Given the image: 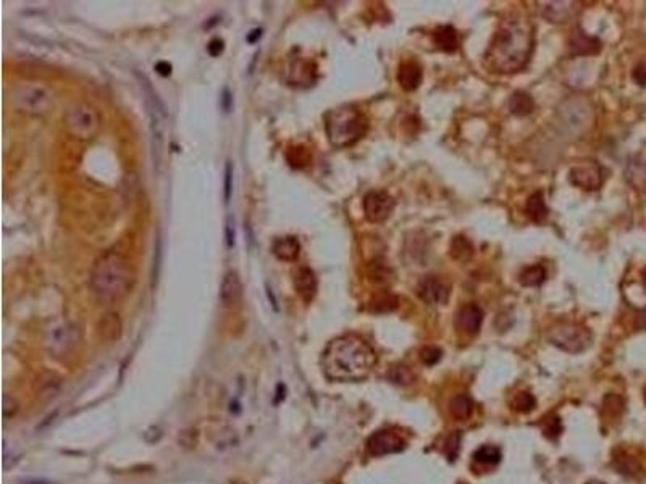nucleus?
Masks as SVG:
<instances>
[{
  "label": "nucleus",
  "mask_w": 646,
  "mask_h": 484,
  "mask_svg": "<svg viewBox=\"0 0 646 484\" xmlns=\"http://www.w3.org/2000/svg\"><path fill=\"white\" fill-rule=\"evenodd\" d=\"M535 47V26L527 16L512 15L501 21L486 49L483 62L488 70L511 75L524 70Z\"/></svg>",
  "instance_id": "nucleus-1"
},
{
  "label": "nucleus",
  "mask_w": 646,
  "mask_h": 484,
  "mask_svg": "<svg viewBox=\"0 0 646 484\" xmlns=\"http://www.w3.org/2000/svg\"><path fill=\"white\" fill-rule=\"evenodd\" d=\"M367 275L370 278V281H374L376 284H385L388 283L393 276V271L390 270V266L381 260H374L367 268Z\"/></svg>",
  "instance_id": "nucleus-29"
},
{
  "label": "nucleus",
  "mask_w": 646,
  "mask_h": 484,
  "mask_svg": "<svg viewBox=\"0 0 646 484\" xmlns=\"http://www.w3.org/2000/svg\"><path fill=\"white\" fill-rule=\"evenodd\" d=\"M416 294L425 304L429 305H444L449 301L451 288L444 279L438 276H424L416 288Z\"/></svg>",
  "instance_id": "nucleus-12"
},
{
  "label": "nucleus",
  "mask_w": 646,
  "mask_h": 484,
  "mask_svg": "<svg viewBox=\"0 0 646 484\" xmlns=\"http://www.w3.org/2000/svg\"><path fill=\"white\" fill-rule=\"evenodd\" d=\"M398 305H399L398 297L393 296V294H381V296L375 297V301L372 302V310L383 314V311L396 310L398 309Z\"/></svg>",
  "instance_id": "nucleus-31"
},
{
  "label": "nucleus",
  "mask_w": 646,
  "mask_h": 484,
  "mask_svg": "<svg viewBox=\"0 0 646 484\" xmlns=\"http://www.w3.org/2000/svg\"><path fill=\"white\" fill-rule=\"evenodd\" d=\"M272 252L281 262H294L301 252V244L294 236L276 238L272 244Z\"/></svg>",
  "instance_id": "nucleus-18"
},
{
  "label": "nucleus",
  "mask_w": 646,
  "mask_h": 484,
  "mask_svg": "<svg viewBox=\"0 0 646 484\" xmlns=\"http://www.w3.org/2000/svg\"><path fill=\"white\" fill-rule=\"evenodd\" d=\"M97 333L99 336L106 341H115V339L120 337L121 334V323L118 315L108 314L106 316H102V320L99 321L97 324Z\"/></svg>",
  "instance_id": "nucleus-23"
},
{
  "label": "nucleus",
  "mask_w": 646,
  "mask_h": 484,
  "mask_svg": "<svg viewBox=\"0 0 646 484\" xmlns=\"http://www.w3.org/2000/svg\"><path fill=\"white\" fill-rule=\"evenodd\" d=\"M390 378L393 379L394 383H399V384H407V383H411L412 379H414V374H412L411 370L407 368V366L398 365V366H394V368H391V372H390Z\"/></svg>",
  "instance_id": "nucleus-32"
},
{
  "label": "nucleus",
  "mask_w": 646,
  "mask_h": 484,
  "mask_svg": "<svg viewBox=\"0 0 646 484\" xmlns=\"http://www.w3.org/2000/svg\"><path fill=\"white\" fill-rule=\"evenodd\" d=\"M136 273L131 262L120 252L108 251L94 262L89 284L95 297L106 304L121 301L134 286Z\"/></svg>",
  "instance_id": "nucleus-3"
},
{
  "label": "nucleus",
  "mask_w": 646,
  "mask_h": 484,
  "mask_svg": "<svg viewBox=\"0 0 646 484\" xmlns=\"http://www.w3.org/2000/svg\"><path fill=\"white\" fill-rule=\"evenodd\" d=\"M501 450L496 446H481L480 449L474 452V462L481 465H498L501 462Z\"/></svg>",
  "instance_id": "nucleus-28"
},
{
  "label": "nucleus",
  "mask_w": 646,
  "mask_h": 484,
  "mask_svg": "<svg viewBox=\"0 0 646 484\" xmlns=\"http://www.w3.org/2000/svg\"><path fill=\"white\" fill-rule=\"evenodd\" d=\"M368 120L356 105H341L325 115V131L333 147H351L366 136Z\"/></svg>",
  "instance_id": "nucleus-4"
},
{
  "label": "nucleus",
  "mask_w": 646,
  "mask_h": 484,
  "mask_svg": "<svg viewBox=\"0 0 646 484\" xmlns=\"http://www.w3.org/2000/svg\"><path fill=\"white\" fill-rule=\"evenodd\" d=\"M509 110L516 116H527L535 110V101L524 90H516L509 99Z\"/></svg>",
  "instance_id": "nucleus-22"
},
{
  "label": "nucleus",
  "mask_w": 646,
  "mask_h": 484,
  "mask_svg": "<svg viewBox=\"0 0 646 484\" xmlns=\"http://www.w3.org/2000/svg\"><path fill=\"white\" fill-rule=\"evenodd\" d=\"M614 467H616L619 473L625 474V476H638L641 473V465L638 460L624 450L614 457Z\"/></svg>",
  "instance_id": "nucleus-25"
},
{
  "label": "nucleus",
  "mask_w": 646,
  "mask_h": 484,
  "mask_svg": "<svg viewBox=\"0 0 646 484\" xmlns=\"http://www.w3.org/2000/svg\"><path fill=\"white\" fill-rule=\"evenodd\" d=\"M546 276H548V273H546L545 266L530 265L525 266V268L521 271V275H518V283L525 288H536L541 286V284L546 281Z\"/></svg>",
  "instance_id": "nucleus-24"
},
{
  "label": "nucleus",
  "mask_w": 646,
  "mask_h": 484,
  "mask_svg": "<svg viewBox=\"0 0 646 484\" xmlns=\"http://www.w3.org/2000/svg\"><path fill=\"white\" fill-rule=\"evenodd\" d=\"M433 38V42L438 45L440 51L453 53L459 49V34L456 28H453L451 25H444V26H438L431 34Z\"/></svg>",
  "instance_id": "nucleus-20"
},
{
  "label": "nucleus",
  "mask_w": 646,
  "mask_h": 484,
  "mask_svg": "<svg viewBox=\"0 0 646 484\" xmlns=\"http://www.w3.org/2000/svg\"><path fill=\"white\" fill-rule=\"evenodd\" d=\"M545 420H546L545 428H543L545 436L549 437V440H556L559 434H561V422H559L558 417L545 418Z\"/></svg>",
  "instance_id": "nucleus-35"
},
{
  "label": "nucleus",
  "mask_w": 646,
  "mask_h": 484,
  "mask_svg": "<svg viewBox=\"0 0 646 484\" xmlns=\"http://www.w3.org/2000/svg\"><path fill=\"white\" fill-rule=\"evenodd\" d=\"M406 440L399 431L396 429H380L372 434L367 441V452L370 455L380 457V455H388V454H396V452H401L406 449Z\"/></svg>",
  "instance_id": "nucleus-10"
},
{
  "label": "nucleus",
  "mask_w": 646,
  "mask_h": 484,
  "mask_svg": "<svg viewBox=\"0 0 646 484\" xmlns=\"http://www.w3.org/2000/svg\"><path fill=\"white\" fill-rule=\"evenodd\" d=\"M535 405H536L535 397L527 391L517 392V394L514 396L512 400H511L512 410L521 411V413H529V411H531L535 409Z\"/></svg>",
  "instance_id": "nucleus-30"
},
{
  "label": "nucleus",
  "mask_w": 646,
  "mask_h": 484,
  "mask_svg": "<svg viewBox=\"0 0 646 484\" xmlns=\"http://www.w3.org/2000/svg\"><path fill=\"white\" fill-rule=\"evenodd\" d=\"M81 329L70 320H56L49 324L44 333V347L56 359L67 357L78 346Z\"/></svg>",
  "instance_id": "nucleus-6"
},
{
  "label": "nucleus",
  "mask_w": 646,
  "mask_h": 484,
  "mask_svg": "<svg viewBox=\"0 0 646 484\" xmlns=\"http://www.w3.org/2000/svg\"><path fill=\"white\" fill-rule=\"evenodd\" d=\"M231 221H228V225H226V231H228V246L231 247L235 244V229L231 228Z\"/></svg>",
  "instance_id": "nucleus-42"
},
{
  "label": "nucleus",
  "mask_w": 646,
  "mask_h": 484,
  "mask_svg": "<svg viewBox=\"0 0 646 484\" xmlns=\"http://www.w3.org/2000/svg\"><path fill=\"white\" fill-rule=\"evenodd\" d=\"M18 410V404L16 400L10 396H3V417L10 418L12 415H15Z\"/></svg>",
  "instance_id": "nucleus-39"
},
{
  "label": "nucleus",
  "mask_w": 646,
  "mask_h": 484,
  "mask_svg": "<svg viewBox=\"0 0 646 484\" xmlns=\"http://www.w3.org/2000/svg\"><path fill=\"white\" fill-rule=\"evenodd\" d=\"M632 78L641 88H646V62H640L632 71Z\"/></svg>",
  "instance_id": "nucleus-37"
},
{
  "label": "nucleus",
  "mask_w": 646,
  "mask_h": 484,
  "mask_svg": "<svg viewBox=\"0 0 646 484\" xmlns=\"http://www.w3.org/2000/svg\"><path fill=\"white\" fill-rule=\"evenodd\" d=\"M483 323V310L477 304H466L457 310L454 324L461 333L477 334Z\"/></svg>",
  "instance_id": "nucleus-13"
},
{
  "label": "nucleus",
  "mask_w": 646,
  "mask_h": 484,
  "mask_svg": "<svg viewBox=\"0 0 646 484\" xmlns=\"http://www.w3.org/2000/svg\"><path fill=\"white\" fill-rule=\"evenodd\" d=\"M261 36H262V29H254L252 34L248 36V40H249V42L254 44L257 39H261Z\"/></svg>",
  "instance_id": "nucleus-44"
},
{
  "label": "nucleus",
  "mask_w": 646,
  "mask_h": 484,
  "mask_svg": "<svg viewBox=\"0 0 646 484\" xmlns=\"http://www.w3.org/2000/svg\"><path fill=\"white\" fill-rule=\"evenodd\" d=\"M317 276L309 266H301L294 271V289L304 302L311 304L317 296Z\"/></svg>",
  "instance_id": "nucleus-16"
},
{
  "label": "nucleus",
  "mask_w": 646,
  "mask_h": 484,
  "mask_svg": "<svg viewBox=\"0 0 646 484\" xmlns=\"http://www.w3.org/2000/svg\"><path fill=\"white\" fill-rule=\"evenodd\" d=\"M569 181L584 191H598L604 183V170L595 160L579 162L569 171Z\"/></svg>",
  "instance_id": "nucleus-9"
},
{
  "label": "nucleus",
  "mask_w": 646,
  "mask_h": 484,
  "mask_svg": "<svg viewBox=\"0 0 646 484\" xmlns=\"http://www.w3.org/2000/svg\"><path fill=\"white\" fill-rule=\"evenodd\" d=\"M376 365V354L366 339L344 334L328 342L322 354V368L331 381L356 383L370 377Z\"/></svg>",
  "instance_id": "nucleus-2"
},
{
  "label": "nucleus",
  "mask_w": 646,
  "mask_h": 484,
  "mask_svg": "<svg viewBox=\"0 0 646 484\" xmlns=\"http://www.w3.org/2000/svg\"><path fill=\"white\" fill-rule=\"evenodd\" d=\"M422 66L420 63L416 60H406L399 65L398 70V83L401 84V88L407 92H412L416 90L418 86L422 83Z\"/></svg>",
  "instance_id": "nucleus-17"
},
{
  "label": "nucleus",
  "mask_w": 646,
  "mask_h": 484,
  "mask_svg": "<svg viewBox=\"0 0 646 484\" xmlns=\"http://www.w3.org/2000/svg\"><path fill=\"white\" fill-rule=\"evenodd\" d=\"M162 264V239L157 238L156 253H154V266H152V284H157L158 275H160Z\"/></svg>",
  "instance_id": "nucleus-36"
},
{
  "label": "nucleus",
  "mask_w": 646,
  "mask_h": 484,
  "mask_svg": "<svg viewBox=\"0 0 646 484\" xmlns=\"http://www.w3.org/2000/svg\"><path fill=\"white\" fill-rule=\"evenodd\" d=\"M394 209V199L386 191H370L363 197V215L370 223H383Z\"/></svg>",
  "instance_id": "nucleus-11"
},
{
  "label": "nucleus",
  "mask_w": 646,
  "mask_h": 484,
  "mask_svg": "<svg viewBox=\"0 0 646 484\" xmlns=\"http://www.w3.org/2000/svg\"><path fill=\"white\" fill-rule=\"evenodd\" d=\"M640 327L641 328L646 327V310L641 311V315H640Z\"/></svg>",
  "instance_id": "nucleus-45"
},
{
  "label": "nucleus",
  "mask_w": 646,
  "mask_h": 484,
  "mask_svg": "<svg viewBox=\"0 0 646 484\" xmlns=\"http://www.w3.org/2000/svg\"><path fill=\"white\" fill-rule=\"evenodd\" d=\"M461 484H464V483H461Z\"/></svg>",
  "instance_id": "nucleus-48"
},
{
  "label": "nucleus",
  "mask_w": 646,
  "mask_h": 484,
  "mask_svg": "<svg viewBox=\"0 0 646 484\" xmlns=\"http://www.w3.org/2000/svg\"><path fill=\"white\" fill-rule=\"evenodd\" d=\"M267 292H268V297H270V301H272V304H273V307H275V309H276V301H275V297H273V292L270 291V289H268V291H267Z\"/></svg>",
  "instance_id": "nucleus-46"
},
{
  "label": "nucleus",
  "mask_w": 646,
  "mask_h": 484,
  "mask_svg": "<svg viewBox=\"0 0 646 484\" xmlns=\"http://www.w3.org/2000/svg\"><path fill=\"white\" fill-rule=\"evenodd\" d=\"M543 5V16L553 23H566L579 10L577 2H546Z\"/></svg>",
  "instance_id": "nucleus-19"
},
{
  "label": "nucleus",
  "mask_w": 646,
  "mask_h": 484,
  "mask_svg": "<svg viewBox=\"0 0 646 484\" xmlns=\"http://www.w3.org/2000/svg\"><path fill=\"white\" fill-rule=\"evenodd\" d=\"M525 214L529 218L534 221L536 225H543L548 220L549 210L548 205L545 202V196L541 191H536L531 194L529 197V201L525 203Z\"/></svg>",
  "instance_id": "nucleus-21"
},
{
  "label": "nucleus",
  "mask_w": 646,
  "mask_h": 484,
  "mask_svg": "<svg viewBox=\"0 0 646 484\" xmlns=\"http://www.w3.org/2000/svg\"><path fill=\"white\" fill-rule=\"evenodd\" d=\"M233 192V165L226 164L225 168V202H230Z\"/></svg>",
  "instance_id": "nucleus-38"
},
{
  "label": "nucleus",
  "mask_w": 646,
  "mask_h": 484,
  "mask_svg": "<svg viewBox=\"0 0 646 484\" xmlns=\"http://www.w3.org/2000/svg\"><path fill=\"white\" fill-rule=\"evenodd\" d=\"M569 51L574 57L596 55L601 51V40L588 36L582 28H575L574 33L571 34V39H569Z\"/></svg>",
  "instance_id": "nucleus-14"
},
{
  "label": "nucleus",
  "mask_w": 646,
  "mask_h": 484,
  "mask_svg": "<svg viewBox=\"0 0 646 484\" xmlns=\"http://www.w3.org/2000/svg\"><path fill=\"white\" fill-rule=\"evenodd\" d=\"M449 252H451V257L454 260L466 264V262H468L472 257H474V246H472V242L468 241L467 238H464L459 234V236L453 238Z\"/></svg>",
  "instance_id": "nucleus-26"
},
{
  "label": "nucleus",
  "mask_w": 646,
  "mask_h": 484,
  "mask_svg": "<svg viewBox=\"0 0 646 484\" xmlns=\"http://www.w3.org/2000/svg\"><path fill=\"white\" fill-rule=\"evenodd\" d=\"M459 444H461V436L457 433L451 434V436L446 440V446H444V454L448 455L449 460H454L459 454Z\"/></svg>",
  "instance_id": "nucleus-34"
},
{
  "label": "nucleus",
  "mask_w": 646,
  "mask_h": 484,
  "mask_svg": "<svg viewBox=\"0 0 646 484\" xmlns=\"http://www.w3.org/2000/svg\"><path fill=\"white\" fill-rule=\"evenodd\" d=\"M548 339L559 349L571 352V354H580L588 349L591 342L588 329L572 321H559L554 324L548 331Z\"/></svg>",
  "instance_id": "nucleus-8"
},
{
  "label": "nucleus",
  "mask_w": 646,
  "mask_h": 484,
  "mask_svg": "<svg viewBox=\"0 0 646 484\" xmlns=\"http://www.w3.org/2000/svg\"><path fill=\"white\" fill-rule=\"evenodd\" d=\"M65 126L73 138L88 141L101 129V115L89 103L76 102L65 113Z\"/></svg>",
  "instance_id": "nucleus-7"
},
{
  "label": "nucleus",
  "mask_w": 646,
  "mask_h": 484,
  "mask_svg": "<svg viewBox=\"0 0 646 484\" xmlns=\"http://www.w3.org/2000/svg\"><path fill=\"white\" fill-rule=\"evenodd\" d=\"M449 410H451V415L457 420H467L474 411V402L468 396H456L449 404Z\"/></svg>",
  "instance_id": "nucleus-27"
},
{
  "label": "nucleus",
  "mask_w": 646,
  "mask_h": 484,
  "mask_svg": "<svg viewBox=\"0 0 646 484\" xmlns=\"http://www.w3.org/2000/svg\"><path fill=\"white\" fill-rule=\"evenodd\" d=\"M223 49H225V45H223L222 39H213V40H211V44L207 45V52L211 53L212 57L220 55V53L223 52Z\"/></svg>",
  "instance_id": "nucleus-40"
},
{
  "label": "nucleus",
  "mask_w": 646,
  "mask_h": 484,
  "mask_svg": "<svg viewBox=\"0 0 646 484\" xmlns=\"http://www.w3.org/2000/svg\"><path fill=\"white\" fill-rule=\"evenodd\" d=\"M243 297V283L236 271H228L223 276L220 288V302L225 309H233L241 302Z\"/></svg>",
  "instance_id": "nucleus-15"
},
{
  "label": "nucleus",
  "mask_w": 646,
  "mask_h": 484,
  "mask_svg": "<svg viewBox=\"0 0 646 484\" xmlns=\"http://www.w3.org/2000/svg\"><path fill=\"white\" fill-rule=\"evenodd\" d=\"M588 484H603V483H588Z\"/></svg>",
  "instance_id": "nucleus-47"
},
{
  "label": "nucleus",
  "mask_w": 646,
  "mask_h": 484,
  "mask_svg": "<svg viewBox=\"0 0 646 484\" xmlns=\"http://www.w3.org/2000/svg\"><path fill=\"white\" fill-rule=\"evenodd\" d=\"M156 70H157L158 75L168 76L171 73V65H170V63H167V62H160V63H157V65H156Z\"/></svg>",
  "instance_id": "nucleus-41"
},
{
  "label": "nucleus",
  "mask_w": 646,
  "mask_h": 484,
  "mask_svg": "<svg viewBox=\"0 0 646 484\" xmlns=\"http://www.w3.org/2000/svg\"><path fill=\"white\" fill-rule=\"evenodd\" d=\"M222 101H223V108H225L226 112L230 110V102H231V97H230V92L228 90H225V92H223V97H222Z\"/></svg>",
  "instance_id": "nucleus-43"
},
{
  "label": "nucleus",
  "mask_w": 646,
  "mask_h": 484,
  "mask_svg": "<svg viewBox=\"0 0 646 484\" xmlns=\"http://www.w3.org/2000/svg\"><path fill=\"white\" fill-rule=\"evenodd\" d=\"M15 110L31 116H43L53 107V92L39 81H20L8 96Z\"/></svg>",
  "instance_id": "nucleus-5"
},
{
  "label": "nucleus",
  "mask_w": 646,
  "mask_h": 484,
  "mask_svg": "<svg viewBox=\"0 0 646 484\" xmlns=\"http://www.w3.org/2000/svg\"><path fill=\"white\" fill-rule=\"evenodd\" d=\"M441 357H443V351L438 349V347L429 346V347H424V349L420 351V360L429 366L438 364V361L441 360Z\"/></svg>",
  "instance_id": "nucleus-33"
}]
</instances>
